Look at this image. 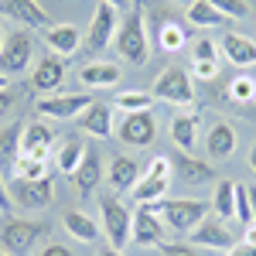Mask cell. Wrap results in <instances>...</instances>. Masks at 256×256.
I'll use <instances>...</instances> for the list:
<instances>
[{"mask_svg": "<svg viewBox=\"0 0 256 256\" xmlns=\"http://www.w3.org/2000/svg\"><path fill=\"white\" fill-rule=\"evenodd\" d=\"M192 76H195V79H202V82H212L218 76V62H195Z\"/></svg>", "mask_w": 256, "mask_h": 256, "instance_id": "ab89813d", "label": "cell"}, {"mask_svg": "<svg viewBox=\"0 0 256 256\" xmlns=\"http://www.w3.org/2000/svg\"><path fill=\"white\" fill-rule=\"evenodd\" d=\"M116 48L120 58L130 65H147L150 58V41H147V20H144V4H134L126 10V18L120 20L116 28Z\"/></svg>", "mask_w": 256, "mask_h": 256, "instance_id": "7a4b0ae2", "label": "cell"}, {"mask_svg": "<svg viewBox=\"0 0 256 256\" xmlns=\"http://www.w3.org/2000/svg\"><path fill=\"white\" fill-rule=\"evenodd\" d=\"M246 242L256 246V222H253V226H246Z\"/></svg>", "mask_w": 256, "mask_h": 256, "instance_id": "f6af8a7d", "label": "cell"}, {"mask_svg": "<svg viewBox=\"0 0 256 256\" xmlns=\"http://www.w3.org/2000/svg\"><path fill=\"white\" fill-rule=\"evenodd\" d=\"M44 232H48V226L31 222V218H4L0 222V250L10 256H28Z\"/></svg>", "mask_w": 256, "mask_h": 256, "instance_id": "3957f363", "label": "cell"}, {"mask_svg": "<svg viewBox=\"0 0 256 256\" xmlns=\"http://www.w3.org/2000/svg\"><path fill=\"white\" fill-rule=\"evenodd\" d=\"M4 41H7V31H4V24H0V48H4Z\"/></svg>", "mask_w": 256, "mask_h": 256, "instance_id": "f907efd6", "label": "cell"}, {"mask_svg": "<svg viewBox=\"0 0 256 256\" xmlns=\"http://www.w3.org/2000/svg\"><path fill=\"white\" fill-rule=\"evenodd\" d=\"M250 168H253V171H256V144H253V147H250Z\"/></svg>", "mask_w": 256, "mask_h": 256, "instance_id": "7dc6e473", "label": "cell"}, {"mask_svg": "<svg viewBox=\"0 0 256 256\" xmlns=\"http://www.w3.org/2000/svg\"><path fill=\"white\" fill-rule=\"evenodd\" d=\"M192 246H208V250H232L236 236L229 232V226L222 218H202L195 229H192Z\"/></svg>", "mask_w": 256, "mask_h": 256, "instance_id": "30bf717a", "label": "cell"}, {"mask_svg": "<svg viewBox=\"0 0 256 256\" xmlns=\"http://www.w3.org/2000/svg\"><path fill=\"white\" fill-rule=\"evenodd\" d=\"M0 256H10V253H4V250H0Z\"/></svg>", "mask_w": 256, "mask_h": 256, "instance_id": "816d5d0a", "label": "cell"}, {"mask_svg": "<svg viewBox=\"0 0 256 256\" xmlns=\"http://www.w3.org/2000/svg\"><path fill=\"white\" fill-rule=\"evenodd\" d=\"M164 222H160L147 205H140L137 212H134V229H130V239L137 242V246H160L164 242Z\"/></svg>", "mask_w": 256, "mask_h": 256, "instance_id": "5bb4252c", "label": "cell"}, {"mask_svg": "<svg viewBox=\"0 0 256 256\" xmlns=\"http://www.w3.org/2000/svg\"><path fill=\"white\" fill-rule=\"evenodd\" d=\"M208 4L216 7L222 18H232V20L250 18V4H246V0H208Z\"/></svg>", "mask_w": 256, "mask_h": 256, "instance_id": "e575fe53", "label": "cell"}, {"mask_svg": "<svg viewBox=\"0 0 256 256\" xmlns=\"http://www.w3.org/2000/svg\"><path fill=\"white\" fill-rule=\"evenodd\" d=\"M82 158H86V147H82V140H62L58 147H55V168H58L62 174H76L79 171Z\"/></svg>", "mask_w": 256, "mask_h": 256, "instance_id": "484cf974", "label": "cell"}, {"mask_svg": "<svg viewBox=\"0 0 256 256\" xmlns=\"http://www.w3.org/2000/svg\"><path fill=\"white\" fill-rule=\"evenodd\" d=\"M92 106L89 96H44L38 99V113L48 120H79Z\"/></svg>", "mask_w": 256, "mask_h": 256, "instance_id": "8fae6325", "label": "cell"}, {"mask_svg": "<svg viewBox=\"0 0 256 256\" xmlns=\"http://www.w3.org/2000/svg\"><path fill=\"white\" fill-rule=\"evenodd\" d=\"M116 10L110 7V4H99L96 10H92V20H89V31H86V44L92 48V52H106L113 41H116Z\"/></svg>", "mask_w": 256, "mask_h": 256, "instance_id": "ba28073f", "label": "cell"}, {"mask_svg": "<svg viewBox=\"0 0 256 256\" xmlns=\"http://www.w3.org/2000/svg\"><path fill=\"white\" fill-rule=\"evenodd\" d=\"M188 44V31L178 24L174 18H160V28H158V48L160 52H181Z\"/></svg>", "mask_w": 256, "mask_h": 256, "instance_id": "4316f807", "label": "cell"}, {"mask_svg": "<svg viewBox=\"0 0 256 256\" xmlns=\"http://www.w3.org/2000/svg\"><path fill=\"white\" fill-rule=\"evenodd\" d=\"M188 20H192L195 28H222L229 18H222L208 0H192V4H188Z\"/></svg>", "mask_w": 256, "mask_h": 256, "instance_id": "f546056e", "label": "cell"}, {"mask_svg": "<svg viewBox=\"0 0 256 256\" xmlns=\"http://www.w3.org/2000/svg\"><path fill=\"white\" fill-rule=\"evenodd\" d=\"M168 174H171V158L158 154V158L147 164V178H164V181H168Z\"/></svg>", "mask_w": 256, "mask_h": 256, "instance_id": "74e56055", "label": "cell"}, {"mask_svg": "<svg viewBox=\"0 0 256 256\" xmlns=\"http://www.w3.org/2000/svg\"><path fill=\"white\" fill-rule=\"evenodd\" d=\"M52 144H55L52 126H44V123H24V134H20V154L44 160V158H48V150H52Z\"/></svg>", "mask_w": 256, "mask_h": 256, "instance_id": "d6986e66", "label": "cell"}, {"mask_svg": "<svg viewBox=\"0 0 256 256\" xmlns=\"http://www.w3.org/2000/svg\"><path fill=\"white\" fill-rule=\"evenodd\" d=\"M72 181H76V188H79L82 198H92V192H96L99 181H102V164H99L96 150H89V147H86V158H82L79 171L72 174Z\"/></svg>", "mask_w": 256, "mask_h": 256, "instance_id": "44dd1931", "label": "cell"}, {"mask_svg": "<svg viewBox=\"0 0 256 256\" xmlns=\"http://www.w3.org/2000/svg\"><path fill=\"white\" fill-rule=\"evenodd\" d=\"M236 218L242 226H253V202H250V184H236Z\"/></svg>", "mask_w": 256, "mask_h": 256, "instance_id": "d590c367", "label": "cell"}, {"mask_svg": "<svg viewBox=\"0 0 256 256\" xmlns=\"http://www.w3.org/2000/svg\"><path fill=\"white\" fill-rule=\"evenodd\" d=\"M212 212H216L222 222H229V218L236 216V184H232V181H218V184H216Z\"/></svg>", "mask_w": 256, "mask_h": 256, "instance_id": "4dcf8cb0", "label": "cell"}, {"mask_svg": "<svg viewBox=\"0 0 256 256\" xmlns=\"http://www.w3.org/2000/svg\"><path fill=\"white\" fill-rule=\"evenodd\" d=\"M147 208L164 222V229L192 232L202 218H208L212 202H202V198H160V202H150Z\"/></svg>", "mask_w": 256, "mask_h": 256, "instance_id": "6da1fadb", "label": "cell"}, {"mask_svg": "<svg viewBox=\"0 0 256 256\" xmlns=\"http://www.w3.org/2000/svg\"><path fill=\"white\" fill-rule=\"evenodd\" d=\"M62 82H65V58H58V55H44L31 72V89L34 92H55Z\"/></svg>", "mask_w": 256, "mask_h": 256, "instance_id": "9a60e30c", "label": "cell"}, {"mask_svg": "<svg viewBox=\"0 0 256 256\" xmlns=\"http://www.w3.org/2000/svg\"><path fill=\"white\" fill-rule=\"evenodd\" d=\"M102 256H123V250H113L110 246V250H102Z\"/></svg>", "mask_w": 256, "mask_h": 256, "instance_id": "c3c4849f", "label": "cell"}, {"mask_svg": "<svg viewBox=\"0 0 256 256\" xmlns=\"http://www.w3.org/2000/svg\"><path fill=\"white\" fill-rule=\"evenodd\" d=\"M226 256H256V246H250V242H239V246H232Z\"/></svg>", "mask_w": 256, "mask_h": 256, "instance_id": "7bdbcfd3", "label": "cell"}, {"mask_svg": "<svg viewBox=\"0 0 256 256\" xmlns=\"http://www.w3.org/2000/svg\"><path fill=\"white\" fill-rule=\"evenodd\" d=\"M236 150V126L232 123H212L205 134V154L212 160H226Z\"/></svg>", "mask_w": 256, "mask_h": 256, "instance_id": "ffe728a7", "label": "cell"}, {"mask_svg": "<svg viewBox=\"0 0 256 256\" xmlns=\"http://www.w3.org/2000/svg\"><path fill=\"white\" fill-rule=\"evenodd\" d=\"M0 89H10V79H7L4 72H0Z\"/></svg>", "mask_w": 256, "mask_h": 256, "instance_id": "681fc988", "label": "cell"}, {"mask_svg": "<svg viewBox=\"0 0 256 256\" xmlns=\"http://www.w3.org/2000/svg\"><path fill=\"white\" fill-rule=\"evenodd\" d=\"M20 134H24V123H10L0 130V171H14L20 158Z\"/></svg>", "mask_w": 256, "mask_h": 256, "instance_id": "cb8c5ba5", "label": "cell"}, {"mask_svg": "<svg viewBox=\"0 0 256 256\" xmlns=\"http://www.w3.org/2000/svg\"><path fill=\"white\" fill-rule=\"evenodd\" d=\"M0 208H10V192H7V181H4V171H0Z\"/></svg>", "mask_w": 256, "mask_h": 256, "instance_id": "ee69618b", "label": "cell"}, {"mask_svg": "<svg viewBox=\"0 0 256 256\" xmlns=\"http://www.w3.org/2000/svg\"><path fill=\"white\" fill-rule=\"evenodd\" d=\"M229 99L232 102H250V99H256V79H250L246 72L236 76V79L229 82Z\"/></svg>", "mask_w": 256, "mask_h": 256, "instance_id": "836d02e7", "label": "cell"}, {"mask_svg": "<svg viewBox=\"0 0 256 256\" xmlns=\"http://www.w3.org/2000/svg\"><path fill=\"white\" fill-rule=\"evenodd\" d=\"M0 14L24 28H52V18L38 0H0Z\"/></svg>", "mask_w": 256, "mask_h": 256, "instance_id": "7c38bea8", "label": "cell"}, {"mask_svg": "<svg viewBox=\"0 0 256 256\" xmlns=\"http://www.w3.org/2000/svg\"><path fill=\"white\" fill-rule=\"evenodd\" d=\"M44 44L52 48V55H76L82 44V31L76 24H52V28H44Z\"/></svg>", "mask_w": 256, "mask_h": 256, "instance_id": "2e32d148", "label": "cell"}, {"mask_svg": "<svg viewBox=\"0 0 256 256\" xmlns=\"http://www.w3.org/2000/svg\"><path fill=\"white\" fill-rule=\"evenodd\" d=\"M158 137V123L154 113L144 110V113H126V120L120 123V140L130 144V147H150Z\"/></svg>", "mask_w": 256, "mask_h": 256, "instance_id": "9c48e42d", "label": "cell"}, {"mask_svg": "<svg viewBox=\"0 0 256 256\" xmlns=\"http://www.w3.org/2000/svg\"><path fill=\"white\" fill-rule=\"evenodd\" d=\"M14 102H18V92L14 89H0V120L14 110Z\"/></svg>", "mask_w": 256, "mask_h": 256, "instance_id": "60d3db41", "label": "cell"}, {"mask_svg": "<svg viewBox=\"0 0 256 256\" xmlns=\"http://www.w3.org/2000/svg\"><path fill=\"white\" fill-rule=\"evenodd\" d=\"M140 168H137V160L134 158H113L110 160V171H106V181L113 184V192H134V184L140 181Z\"/></svg>", "mask_w": 256, "mask_h": 256, "instance_id": "7402d4cb", "label": "cell"}, {"mask_svg": "<svg viewBox=\"0 0 256 256\" xmlns=\"http://www.w3.org/2000/svg\"><path fill=\"white\" fill-rule=\"evenodd\" d=\"M150 96L171 106H195V86L192 76L184 68H164L158 76V82L150 86Z\"/></svg>", "mask_w": 256, "mask_h": 256, "instance_id": "277c9868", "label": "cell"}, {"mask_svg": "<svg viewBox=\"0 0 256 256\" xmlns=\"http://www.w3.org/2000/svg\"><path fill=\"white\" fill-rule=\"evenodd\" d=\"M198 123H202V120H198L195 113H181V116L171 120V140H174L184 154H192V150H195V144H198Z\"/></svg>", "mask_w": 256, "mask_h": 256, "instance_id": "d4e9b609", "label": "cell"}, {"mask_svg": "<svg viewBox=\"0 0 256 256\" xmlns=\"http://www.w3.org/2000/svg\"><path fill=\"white\" fill-rule=\"evenodd\" d=\"M192 55H195V62H218V44L212 38H198Z\"/></svg>", "mask_w": 256, "mask_h": 256, "instance_id": "8d00e7d4", "label": "cell"}, {"mask_svg": "<svg viewBox=\"0 0 256 256\" xmlns=\"http://www.w3.org/2000/svg\"><path fill=\"white\" fill-rule=\"evenodd\" d=\"M99 208H102V232L110 239V246H113V250H123V246L130 242V229H134L130 208H126L116 195L99 198Z\"/></svg>", "mask_w": 256, "mask_h": 256, "instance_id": "5b68a950", "label": "cell"}, {"mask_svg": "<svg viewBox=\"0 0 256 256\" xmlns=\"http://www.w3.org/2000/svg\"><path fill=\"white\" fill-rule=\"evenodd\" d=\"M250 202H253V222H256V184H250Z\"/></svg>", "mask_w": 256, "mask_h": 256, "instance_id": "bcb514c9", "label": "cell"}, {"mask_svg": "<svg viewBox=\"0 0 256 256\" xmlns=\"http://www.w3.org/2000/svg\"><path fill=\"white\" fill-rule=\"evenodd\" d=\"M62 222H65V229L79 239V242H96V239H99L96 222L86 216V212H76V208H72V212H65V216H62Z\"/></svg>", "mask_w": 256, "mask_h": 256, "instance_id": "83f0119b", "label": "cell"}, {"mask_svg": "<svg viewBox=\"0 0 256 256\" xmlns=\"http://www.w3.org/2000/svg\"><path fill=\"white\" fill-rule=\"evenodd\" d=\"M79 82L92 86V89H110V86L120 82V65H113V62H86L79 68Z\"/></svg>", "mask_w": 256, "mask_h": 256, "instance_id": "603a6c76", "label": "cell"}, {"mask_svg": "<svg viewBox=\"0 0 256 256\" xmlns=\"http://www.w3.org/2000/svg\"><path fill=\"white\" fill-rule=\"evenodd\" d=\"M14 178H24V181H41V178H52V174H48V164H44V160L20 154L18 164H14Z\"/></svg>", "mask_w": 256, "mask_h": 256, "instance_id": "d6a6232c", "label": "cell"}, {"mask_svg": "<svg viewBox=\"0 0 256 256\" xmlns=\"http://www.w3.org/2000/svg\"><path fill=\"white\" fill-rule=\"evenodd\" d=\"M76 123H79L82 134H89V137H96V140L113 137V110H110L106 102H92Z\"/></svg>", "mask_w": 256, "mask_h": 256, "instance_id": "ac0fdd59", "label": "cell"}, {"mask_svg": "<svg viewBox=\"0 0 256 256\" xmlns=\"http://www.w3.org/2000/svg\"><path fill=\"white\" fill-rule=\"evenodd\" d=\"M171 171H174L184 184H208V181H216V171H212V164H205V160L192 158V154H174L171 158Z\"/></svg>", "mask_w": 256, "mask_h": 256, "instance_id": "e0dca14e", "label": "cell"}, {"mask_svg": "<svg viewBox=\"0 0 256 256\" xmlns=\"http://www.w3.org/2000/svg\"><path fill=\"white\" fill-rule=\"evenodd\" d=\"M218 52L229 58V65H236V68L256 65V41L246 38V34H239V31H226L222 41H218Z\"/></svg>", "mask_w": 256, "mask_h": 256, "instance_id": "4fadbf2b", "label": "cell"}, {"mask_svg": "<svg viewBox=\"0 0 256 256\" xmlns=\"http://www.w3.org/2000/svg\"><path fill=\"white\" fill-rule=\"evenodd\" d=\"M116 106L123 113H144V110L154 106V96H150L147 89H126V92L116 96Z\"/></svg>", "mask_w": 256, "mask_h": 256, "instance_id": "1f68e13d", "label": "cell"}, {"mask_svg": "<svg viewBox=\"0 0 256 256\" xmlns=\"http://www.w3.org/2000/svg\"><path fill=\"white\" fill-rule=\"evenodd\" d=\"M31 55H34V41L24 31H10L4 48H0V72L10 79V76H20L28 65H31Z\"/></svg>", "mask_w": 256, "mask_h": 256, "instance_id": "52a82bcc", "label": "cell"}, {"mask_svg": "<svg viewBox=\"0 0 256 256\" xmlns=\"http://www.w3.org/2000/svg\"><path fill=\"white\" fill-rule=\"evenodd\" d=\"M38 256H76V253H72V250H68L65 242H48V246H44Z\"/></svg>", "mask_w": 256, "mask_h": 256, "instance_id": "b9f144b4", "label": "cell"}, {"mask_svg": "<svg viewBox=\"0 0 256 256\" xmlns=\"http://www.w3.org/2000/svg\"><path fill=\"white\" fill-rule=\"evenodd\" d=\"M134 202H140V205H150V202H160V198H168V181L164 178H140L137 184H134Z\"/></svg>", "mask_w": 256, "mask_h": 256, "instance_id": "f1b7e54d", "label": "cell"}, {"mask_svg": "<svg viewBox=\"0 0 256 256\" xmlns=\"http://www.w3.org/2000/svg\"><path fill=\"white\" fill-rule=\"evenodd\" d=\"M10 192V202L24 208V212H38V208H48L55 202V181L52 178H41V181H24V178H10L7 184Z\"/></svg>", "mask_w": 256, "mask_h": 256, "instance_id": "8992f818", "label": "cell"}, {"mask_svg": "<svg viewBox=\"0 0 256 256\" xmlns=\"http://www.w3.org/2000/svg\"><path fill=\"white\" fill-rule=\"evenodd\" d=\"M158 250H160V256H198V250L188 246V242H160Z\"/></svg>", "mask_w": 256, "mask_h": 256, "instance_id": "f35d334b", "label": "cell"}]
</instances>
